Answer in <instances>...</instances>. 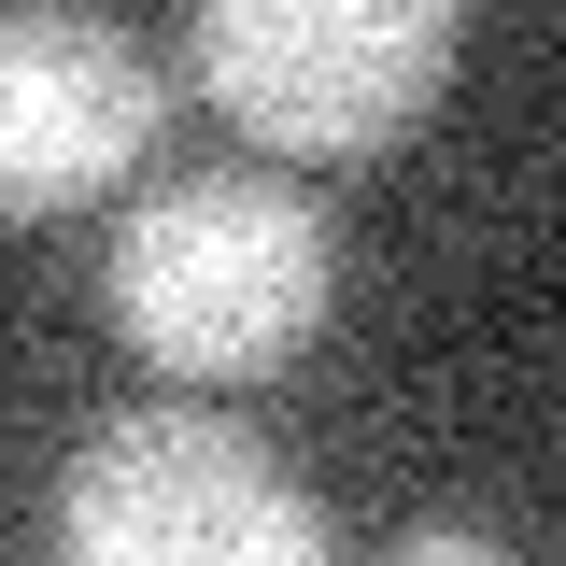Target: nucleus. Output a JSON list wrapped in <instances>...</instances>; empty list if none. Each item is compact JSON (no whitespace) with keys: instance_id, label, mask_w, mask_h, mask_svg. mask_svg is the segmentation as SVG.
<instances>
[{"instance_id":"obj_1","label":"nucleus","mask_w":566,"mask_h":566,"mask_svg":"<svg viewBox=\"0 0 566 566\" xmlns=\"http://www.w3.org/2000/svg\"><path fill=\"white\" fill-rule=\"evenodd\" d=\"M326 212L270 170H185L114 241V326L170 382H270L326 326Z\"/></svg>"},{"instance_id":"obj_4","label":"nucleus","mask_w":566,"mask_h":566,"mask_svg":"<svg viewBox=\"0 0 566 566\" xmlns=\"http://www.w3.org/2000/svg\"><path fill=\"white\" fill-rule=\"evenodd\" d=\"M170 85L114 14L85 0H0V227H43V212L114 199L142 156H156Z\"/></svg>"},{"instance_id":"obj_3","label":"nucleus","mask_w":566,"mask_h":566,"mask_svg":"<svg viewBox=\"0 0 566 566\" xmlns=\"http://www.w3.org/2000/svg\"><path fill=\"white\" fill-rule=\"evenodd\" d=\"M43 524L71 566H312L326 553V510L212 411H114L71 453Z\"/></svg>"},{"instance_id":"obj_2","label":"nucleus","mask_w":566,"mask_h":566,"mask_svg":"<svg viewBox=\"0 0 566 566\" xmlns=\"http://www.w3.org/2000/svg\"><path fill=\"white\" fill-rule=\"evenodd\" d=\"M468 0H199V85L270 156H382L424 128Z\"/></svg>"}]
</instances>
